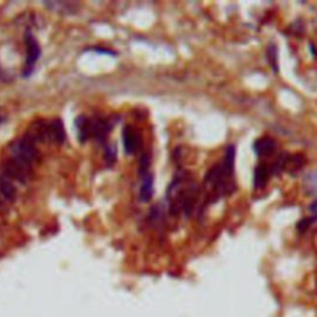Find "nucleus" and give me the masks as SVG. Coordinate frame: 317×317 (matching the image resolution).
I'll use <instances>...</instances> for the list:
<instances>
[{"mask_svg":"<svg viewBox=\"0 0 317 317\" xmlns=\"http://www.w3.org/2000/svg\"><path fill=\"white\" fill-rule=\"evenodd\" d=\"M199 197V187L185 173H181L173 180L168 191V199L173 213L185 211L190 213Z\"/></svg>","mask_w":317,"mask_h":317,"instance_id":"obj_1","label":"nucleus"},{"mask_svg":"<svg viewBox=\"0 0 317 317\" xmlns=\"http://www.w3.org/2000/svg\"><path fill=\"white\" fill-rule=\"evenodd\" d=\"M13 152L15 155V159L20 160L21 163L30 166L31 164L36 163L39 159V152H37L35 142L32 138H23V139L16 140L13 144Z\"/></svg>","mask_w":317,"mask_h":317,"instance_id":"obj_2","label":"nucleus"},{"mask_svg":"<svg viewBox=\"0 0 317 317\" xmlns=\"http://www.w3.org/2000/svg\"><path fill=\"white\" fill-rule=\"evenodd\" d=\"M4 175L18 182L25 183L29 178V165L21 163L18 159H10L4 164Z\"/></svg>","mask_w":317,"mask_h":317,"instance_id":"obj_3","label":"nucleus"},{"mask_svg":"<svg viewBox=\"0 0 317 317\" xmlns=\"http://www.w3.org/2000/svg\"><path fill=\"white\" fill-rule=\"evenodd\" d=\"M123 145L126 154H134L140 145V137L132 126H125L123 130Z\"/></svg>","mask_w":317,"mask_h":317,"instance_id":"obj_4","label":"nucleus"},{"mask_svg":"<svg viewBox=\"0 0 317 317\" xmlns=\"http://www.w3.org/2000/svg\"><path fill=\"white\" fill-rule=\"evenodd\" d=\"M26 66L28 67H32L36 63V61L39 59L41 50H40L39 44L36 40L34 39V36L30 34L26 35Z\"/></svg>","mask_w":317,"mask_h":317,"instance_id":"obj_5","label":"nucleus"},{"mask_svg":"<svg viewBox=\"0 0 317 317\" xmlns=\"http://www.w3.org/2000/svg\"><path fill=\"white\" fill-rule=\"evenodd\" d=\"M47 130H49V142H54L56 144H62L65 140L66 134L63 129V124L59 119H55L50 124H47Z\"/></svg>","mask_w":317,"mask_h":317,"instance_id":"obj_6","label":"nucleus"},{"mask_svg":"<svg viewBox=\"0 0 317 317\" xmlns=\"http://www.w3.org/2000/svg\"><path fill=\"white\" fill-rule=\"evenodd\" d=\"M276 142L274 139H270V138H261V139L257 140L254 143V151L258 156H269V155L273 154L275 151Z\"/></svg>","mask_w":317,"mask_h":317,"instance_id":"obj_7","label":"nucleus"},{"mask_svg":"<svg viewBox=\"0 0 317 317\" xmlns=\"http://www.w3.org/2000/svg\"><path fill=\"white\" fill-rule=\"evenodd\" d=\"M0 192L6 201H14L16 197V188L13 181L5 175L0 176Z\"/></svg>","mask_w":317,"mask_h":317,"instance_id":"obj_8","label":"nucleus"},{"mask_svg":"<svg viewBox=\"0 0 317 317\" xmlns=\"http://www.w3.org/2000/svg\"><path fill=\"white\" fill-rule=\"evenodd\" d=\"M154 183H152V176L146 173L143 177L142 187H140V200L143 202H149L152 197V192H154Z\"/></svg>","mask_w":317,"mask_h":317,"instance_id":"obj_9","label":"nucleus"},{"mask_svg":"<svg viewBox=\"0 0 317 317\" xmlns=\"http://www.w3.org/2000/svg\"><path fill=\"white\" fill-rule=\"evenodd\" d=\"M269 178V169L266 168V165L261 164L256 168L254 171V186L256 188H261L265 186V183L268 182Z\"/></svg>","mask_w":317,"mask_h":317,"instance_id":"obj_10","label":"nucleus"},{"mask_svg":"<svg viewBox=\"0 0 317 317\" xmlns=\"http://www.w3.org/2000/svg\"><path fill=\"white\" fill-rule=\"evenodd\" d=\"M76 125H77L78 130V138L81 140H86L88 135L90 134V124L88 123L87 119L85 116H78L76 119Z\"/></svg>","mask_w":317,"mask_h":317,"instance_id":"obj_11","label":"nucleus"},{"mask_svg":"<svg viewBox=\"0 0 317 317\" xmlns=\"http://www.w3.org/2000/svg\"><path fill=\"white\" fill-rule=\"evenodd\" d=\"M305 188L310 195L317 196V173H311L305 180Z\"/></svg>","mask_w":317,"mask_h":317,"instance_id":"obj_12","label":"nucleus"},{"mask_svg":"<svg viewBox=\"0 0 317 317\" xmlns=\"http://www.w3.org/2000/svg\"><path fill=\"white\" fill-rule=\"evenodd\" d=\"M268 57H269V62H270L271 67H273L275 71H278V51H276V49L274 46L269 49Z\"/></svg>","mask_w":317,"mask_h":317,"instance_id":"obj_13","label":"nucleus"},{"mask_svg":"<svg viewBox=\"0 0 317 317\" xmlns=\"http://www.w3.org/2000/svg\"><path fill=\"white\" fill-rule=\"evenodd\" d=\"M150 164V159L147 155H143L142 160H140V173L142 175H146V170L149 168Z\"/></svg>","mask_w":317,"mask_h":317,"instance_id":"obj_14","label":"nucleus"},{"mask_svg":"<svg viewBox=\"0 0 317 317\" xmlns=\"http://www.w3.org/2000/svg\"><path fill=\"white\" fill-rule=\"evenodd\" d=\"M310 209H311V211L314 212V213L317 214V201H315L314 203L311 204V207H310Z\"/></svg>","mask_w":317,"mask_h":317,"instance_id":"obj_15","label":"nucleus"}]
</instances>
